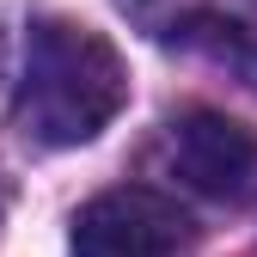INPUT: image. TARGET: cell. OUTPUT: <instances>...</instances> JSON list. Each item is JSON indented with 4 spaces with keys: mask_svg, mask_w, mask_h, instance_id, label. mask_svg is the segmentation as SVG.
Returning <instances> with one entry per match:
<instances>
[{
    "mask_svg": "<svg viewBox=\"0 0 257 257\" xmlns=\"http://www.w3.org/2000/svg\"><path fill=\"white\" fill-rule=\"evenodd\" d=\"M159 159H166V172L196 190V196H245V184L257 178V141L251 128L220 116V110H184L166 122V135H159Z\"/></svg>",
    "mask_w": 257,
    "mask_h": 257,
    "instance_id": "277c9868",
    "label": "cell"
},
{
    "mask_svg": "<svg viewBox=\"0 0 257 257\" xmlns=\"http://www.w3.org/2000/svg\"><path fill=\"white\" fill-rule=\"evenodd\" d=\"M128 104L122 55L104 31L74 19H37L19 49V86H13V122L43 147H80Z\"/></svg>",
    "mask_w": 257,
    "mask_h": 257,
    "instance_id": "6da1fadb",
    "label": "cell"
},
{
    "mask_svg": "<svg viewBox=\"0 0 257 257\" xmlns=\"http://www.w3.org/2000/svg\"><path fill=\"white\" fill-rule=\"evenodd\" d=\"M184 233H190V220L166 190L116 184L74 214L68 257H172Z\"/></svg>",
    "mask_w": 257,
    "mask_h": 257,
    "instance_id": "3957f363",
    "label": "cell"
},
{
    "mask_svg": "<svg viewBox=\"0 0 257 257\" xmlns=\"http://www.w3.org/2000/svg\"><path fill=\"white\" fill-rule=\"evenodd\" d=\"M159 49L202 55L257 86V0H122Z\"/></svg>",
    "mask_w": 257,
    "mask_h": 257,
    "instance_id": "7a4b0ae2",
    "label": "cell"
}]
</instances>
